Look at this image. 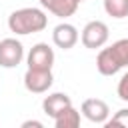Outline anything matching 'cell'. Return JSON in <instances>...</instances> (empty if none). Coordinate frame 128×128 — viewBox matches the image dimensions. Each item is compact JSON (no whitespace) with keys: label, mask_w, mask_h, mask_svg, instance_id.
Masks as SVG:
<instances>
[{"label":"cell","mask_w":128,"mask_h":128,"mask_svg":"<svg viewBox=\"0 0 128 128\" xmlns=\"http://www.w3.org/2000/svg\"><path fill=\"white\" fill-rule=\"evenodd\" d=\"M48 26V16L40 8H20L8 16V28L14 34L26 36L34 32H42Z\"/></svg>","instance_id":"6da1fadb"},{"label":"cell","mask_w":128,"mask_h":128,"mask_svg":"<svg viewBox=\"0 0 128 128\" xmlns=\"http://www.w3.org/2000/svg\"><path fill=\"white\" fill-rule=\"evenodd\" d=\"M124 66H128V38L116 40L112 46L102 48L98 52L96 68L102 76H114Z\"/></svg>","instance_id":"7a4b0ae2"},{"label":"cell","mask_w":128,"mask_h":128,"mask_svg":"<svg viewBox=\"0 0 128 128\" xmlns=\"http://www.w3.org/2000/svg\"><path fill=\"white\" fill-rule=\"evenodd\" d=\"M108 36H110L108 26H106L102 20H92V22H88V24L82 28L80 40H82L84 48L96 50V48H102V46L108 42Z\"/></svg>","instance_id":"3957f363"},{"label":"cell","mask_w":128,"mask_h":128,"mask_svg":"<svg viewBox=\"0 0 128 128\" xmlns=\"http://www.w3.org/2000/svg\"><path fill=\"white\" fill-rule=\"evenodd\" d=\"M26 64L32 70H52L54 64V50L46 42H38L30 48L26 56Z\"/></svg>","instance_id":"277c9868"},{"label":"cell","mask_w":128,"mask_h":128,"mask_svg":"<svg viewBox=\"0 0 128 128\" xmlns=\"http://www.w3.org/2000/svg\"><path fill=\"white\" fill-rule=\"evenodd\" d=\"M24 60V46L16 38L0 40V66L2 68H16Z\"/></svg>","instance_id":"5b68a950"},{"label":"cell","mask_w":128,"mask_h":128,"mask_svg":"<svg viewBox=\"0 0 128 128\" xmlns=\"http://www.w3.org/2000/svg\"><path fill=\"white\" fill-rule=\"evenodd\" d=\"M52 82H54L52 70H32V68H28L26 74H24V86L32 94H44V92H48V88L52 86Z\"/></svg>","instance_id":"8992f818"},{"label":"cell","mask_w":128,"mask_h":128,"mask_svg":"<svg viewBox=\"0 0 128 128\" xmlns=\"http://www.w3.org/2000/svg\"><path fill=\"white\" fill-rule=\"evenodd\" d=\"M80 112L84 114L86 120L94 122V124H104L110 116V108L104 100L100 98H86L80 106Z\"/></svg>","instance_id":"52a82bcc"},{"label":"cell","mask_w":128,"mask_h":128,"mask_svg":"<svg viewBox=\"0 0 128 128\" xmlns=\"http://www.w3.org/2000/svg\"><path fill=\"white\" fill-rule=\"evenodd\" d=\"M78 38H80V36H78L76 26H72V24H68V22H62V24L54 26V30H52V42H54L58 48H62V50L74 48L76 42H78Z\"/></svg>","instance_id":"ba28073f"},{"label":"cell","mask_w":128,"mask_h":128,"mask_svg":"<svg viewBox=\"0 0 128 128\" xmlns=\"http://www.w3.org/2000/svg\"><path fill=\"white\" fill-rule=\"evenodd\" d=\"M70 106H72V100H70V96L64 94V92H52V94H48V96L42 100V110H44V114L50 116V118L60 116V114H62L66 108H70Z\"/></svg>","instance_id":"9c48e42d"},{"label":"cell","mask_w":128,"mask_h":128,"mask_svg":"<svg viewBox=\"0 0 128 128\" xmlns=\"http://www.w3.org/2000/svg\"><path fill=\"white\" fill-rule=\"evenodd\" d=\"M42 8H46L48 12H52L58 18H68L78 10V2L76 0H40Z\"/></svg>","instance_id":"30bf717a"},{"label":"cell","mask_w":128,"mask_h":128,"mask_svg":"<svg viewBox=\"0 0 128 128\" xmlns=\"http://www.w3.org/2000/svg\"><path fill=\"white\" fill-rule=\"evenodd\" d=\"M78 124H80V112L74 106L66 108L60 116L54 118V126L56 128H76Z\"/></svg>","instance_id":"8fae6325"},{"label":"cell","mask_w":128,"mask_h":128,"mask_svg":"<svg viewBox=\"0 0 128 128\" xmlns=\"http://www.w3.org/2000/svg\"><path fill=\"white\" fill-rule=\"evenodd\" d=\"M104 10L112 18H126L128 16V0H104Z\"/></svg>","instance_id":"7c38bea8"},{"label":"cell","mask_w":128,"mask_h":128,"mask_svg":"<svg viewBox=\"0 0 128 128\" xmlns=\"http://www.w3.org/2000/svg\"><path fill=\"white\" fill-rule=\"evenodd\" d=\"M106 126H124V128H128V108H122V110H118L110 120H106L104 122Z\"/></svg>","instance_id":"4fadbf2b"},{"label":"cell","mask_w":128,"mask_h":128,"mask_svg":"<svg viewBox=\"0 0 128 128\" xmlns=\"http://www.w3.org/2000/svg\"><path fill=\"white\" fill-rule=\"evenodd\" d=\"M116 92H118V98H120V100L128 102V72L118 80V88H116Z\"/></svg>","instance_id":"5bb4252c"},{"label":"cell","mask_w":128,"mask_h":128,"mask_svg":"<svg viewBox=\"0 0 128 128\" xmlns=\"http://www.w3.org/2000/svg\"><path fill=\"white\" fill-rule=\"evenodd\" d=\"M30 126H34V128H42L44 124L38 122V120H26V122H22V128H30Z\"/></svg>","instance_id":"9a60e30c"},{"label":"cell","mask_w":128,"mask_h":128,"mask_svg":"<svg viewBox=\"0 0 128 128\" xmlns=\"http://www.w3.org/2000/svg\"><path fill=\"white\" fill-rule=\"evenodd\" d=\"M76 2H78V4H80V2H84V0H76Z\"/></svg>","instance_id":"2e32d148"}]
</instances>
